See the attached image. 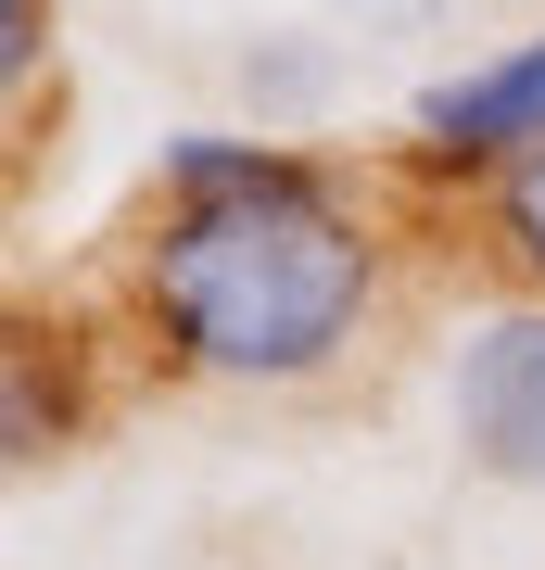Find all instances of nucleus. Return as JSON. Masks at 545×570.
I'll return each instance as SVG.
<instances>
[{
    "instance_id": "f257e3e1",
    "label": "nucleus",
    "mask_w": 545,
    "mask_h": 570,
    "mask_svg": "<svg viewBox=\"0 0 545 570\" xmlns=\"http://www.w3.org/2000/svg\"><path fill=\"white\" fill-rule=\"evenodd\" d=\"M368 305H381V228L304 153L254 190H165L140 242V330L191 381H318L356 355Z\"/></svg>"
},
{
    "instance_id": "f03ea898",
    "label": "nucleus",
    "mask_w": 545,
    "mask_h": 570,
    "mask_svg": "<svg viewBox=\"0 0 545 570\" xmlns=\"http://www.w3.org/2000/svg\"><path fill=\"white\" fill-rule=\"evenodd\" d=\"M445 419L457 456L507 494H545V292L533 305H483L445 355Z\"/></svg>"
},
{
    "instance_id": "7ed1b4c3",
    "label": "nucleus",
    "mask_w": 545,
    "mask_h": 570,
    "mask_svg": "<svg viewBox=\"0 0 545 570\" xmlns=\"http://www.w3.org/2000/svg\"><path fill=\"white\" fill-rule=\"evenodd\" d=\"M520 153H545V26L507 39L495 63H469V77L419 89V165L495 178V165H520Z\"/></svg>"
},
{
    "instance_id": "20e7f679",
    "label": "nucleus",
    "mask_w": 545,
    "mask_h": 570,
    "mask_svg": "<svg viewBox=\"0 0 545 570\" xmlns=\"http://www.w3.org/2000/svg\"><path fill=\"white\" fill-rule=\"evenodd\" d=\"M483 228H495V254H507V266H520V279L545 292V153L495 165V190H483Z\"/></svg>"
},
{
    "instance_id": "39448f33",
    "label": "nucleus",
    "mask_w": 545,
    "mask_h": 570,
    "mask_svg": "<svg viewBox=\"0 0 545 570\" xmlns=\"http://www.w3.org/2000/svg\"><path fill=\"white\" fill-rule=\"evenodd\" d=\"M39 51H51V0H0V77H39Z\"/></svg>"
}]
</instances>
